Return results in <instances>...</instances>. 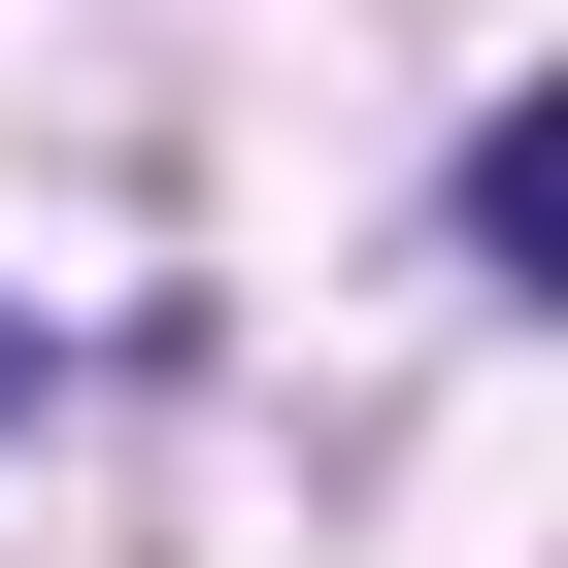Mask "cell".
<instances>
[{
  "label": "cell",
  "mask_w": 568,
  "mask_h": 568,
  "mask_svg": "<svg viewBox=\"0 0 568 568\" xmlns=\"http://www.w3.org/2000/svg\"><path fill=\"white\" fill-rule=\"evenodd\" d=\"M0 402H34V335H0Z\"/></svg>",
  "instance_id": "obj_1"
}]
</instances>
